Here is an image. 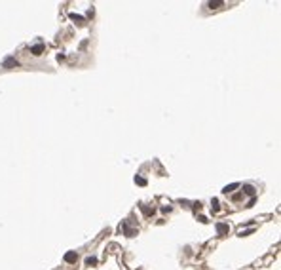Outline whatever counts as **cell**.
I'll return each instance as SVG.
<instances>
[{"mask_svg": "<svg viewBox=\"0 0 281 270\" xmlns=\"http://www.w3.org/2000/svg\"><path fill=\"white\" fill-rule=\"evenodd\" d=\"M2 67H4V69H17L19 61H17L15 57H6V59L2 61Z\"/></svg>", "mask_w": 281, "mask_h": 270, "instance_id": "6da1fadb", "label": "cell"}, {"mask_svg": "<svg viewBox=\"0 0 281 270\" xmlns=\"http://www.w3.org/2000/svg\"><path fill=\"white\" fill-rule=\"evenodd\" d=\"M198 219H199V223H209V219H207V217H205V215H199V217H198Z\"/></svg>", "mask_w": 281, "mask_h": 270, "instance_id": "5bb4252c", "label": "cell"}, {"mask_svg": "<svg viewBox=\"0 0 281 270\" xmlns=\"http://www.w3.org/2000/svg\"><path fill=\"white\" fill-rule=\"evenodd\" d=\"M120 228H123V232H126V236H129V238H131V236H135V234H137V230H133V228H129V227H127V223H123Z\"/></svg>", "mask_w": 281, "mask_h": 270, "instance_id": "ba28073f", "label": "cell"}, {"mask_svg": "<svg viewBox=\"0 0 281 270\" xmlns=\"http://www.w3.org/2000/svg\"><path fill=\"white\" fill-rule=\"evenodd\" d=\"M141 209H143V213H144L147 217L154 215V207H148V206H143V204H141Z\"/></svg>", "mask_w": 281, "mask_h": 270, "instance_id": "9c48e42d", "label": "cell"}, {"mask_svg": "<svg viewBox=\"0 0 281 270\" xmlns=\"http://www.w3.org/2000/svg\"><path fill=\"white\" fill-rule=\"evenodd\" d=\"M69 17H70V21H72V23H76V25H84V23H86V19H84L82 15H76V14H70Z\"/></svg>", "mask_w": 281, "mask_h": 270, "instance_id": "3957f363", "label": "cell"}, {"mask_svg": "<svg viewBox=\"0 0 281 270\" xmlns=\"http://www.w3.org/2000/svg\"><path fill=\"white\" fill-rule=\"evenodd\" d=\"M162 211H163V213H169V211H171V206H163Z\"/></svg>", "mask_w": 281, "mask_h": 270, "instance_id": "2e32d148", "label": "cell"}, {"mask_svg": "<svg viewBox=\"0 0 281 270\" xmlns=\"http://www.w3.org/2000/svg\"><path fill=\"white\" fill-rule=\"evenodd\" d=\"M135 183H137V185H141V186H144V185H147V179H144V177H141V175H135Z\"/></svg>", "mask_w": 281, "mask_h": 270, "instance_id": "8fae6325", "label": "cell"}, {"mask_svg": "<svg viewBox=\"0 0 281 270\" xmlns=\"http://www.w3.org/2000/svg\"><path fill=\"white\" fill-rule=\"evenodd\" d=\"M44 51V44H34V46H30V53L32 55H42Z\"/></svg>", "mask_w": 281, "mask_h": 270, "instance_id": "7a4b0ae2", "label": "cell"}, {"mask_svg": "<svg viewBox=\"0 0 281 270\" xmlns=\"http://www.w3.org/2000/svg\"><path fill=\"white\" fill-rule=\"evenodd\" d=\"M76 257H78V255H76V251H66L63 259H65L66 263H74V261H76Z\"/></svg>", "mask_w": 281, "mask_h": 270, "instance_id": "277c9868", "label": "cell"}, {"mask_svg": "<svg viewBox=\"0 0 281 270\" xmlns=\"http://www.w3.org/2000/svg\"><path fill=\"white\" fill-rule=\"evenodd\" d=\"M224 2H222V0H217V2H213V0H211V2H207V6L211 8V10H217V8H220Z\"/></svg>", "mask_w": 281, "mask_h": 270, "instance_id": "30bf717a", "label": "cell"}, {"mask_svg": "<svg viewBox=\"0 0 281 270\" xmlns=\"http://www.w3.org/2000/svg\"><path fill=\"white\" fill-rule=\"evenodd\" d=\"M217 232H219L220 236H224V234L228 232V224H226V223H219V224H217Z\"/></svg>", "mask_w": 281, "mask_h": 270, "instance_id": "52a82bcc", "label": "cell"}, {"mask_svg": "<svg viewBox=\"0 0 281 270\" xmlns=\"http://www.w3.org/2000/svg\"><path fill=\"white\" fill-rule=\"evenodd\" d=\"M243 192H245L247 196H251V198H255V194H256V190H255V186H251V185H245V186H243Z\"/></svg>", "mask_w": 281, "mask_h": 270, "instance_id": "8992f818", "label": "cell"}, {"mask_svg": "<svg viewBox=\"0 0 281 270\" xmlns=\"http://www.w3.org/2000/svg\"><path fill=\"white\" fill-rule=\"evenodd\" d=\"M235 188H239V185H238V183H232V185H226V186H224L222 192H224V194H230V192H234Z\"/></svg>", "mask_w": 281, "mask_h": 270, "instance_id": "5b68a950", "label": "cell"}, {"mask_svg": "<svg viewBox=\"0 0 281 270\" xmlns=\"http://www.w3.org/2000/svg\"><path fill=\"white\" fill-rule=\"evenodd\" d=\"M86 264H87V266L97 264V259H95V257H87V259H86Z\"/></svg>", "mask_w": 281, "mask_h": 270, "instance_id": "7c38bea8", "label": "cell"}, {"mask_svg": "<svg viewBox=\"0 0 281 270\" xmlns=\"http://www.w3.org/2000/svg\"><path fill=\"white\" fill-rule=\"evenodd\" d=\"M249 234H253V230H241L239 232V236H249Z\"/></svg>", "mask_w": 281, "mask_h": 270, "instance_id": "9a60e30c", "label": "cell"}, {"mask_svg": "<svg viewBox=\"0 0 281 270\" xmlns=\"http://www.w3.org/2000/svg\"><path fill=\"white\" fill-rule=\"evenodd\" d=\"M211 207L215 209V211H219V207H220V206H219V200H217V198H215V200L211 202Z\"/></svg>", "mask_w": 281, "mask_h": 270, "instance_id": "4fadbf2b", "label": "cell"}]
</instances>
